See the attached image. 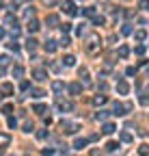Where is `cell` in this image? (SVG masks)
<instances>
[{
  "label": "cell",
  "mask_w": 149,
  "mask_h": 156,
  "mask_svg": "<svg viewBox=\"0 0 149 156\" xmlns=\"http://www.w3.org/2000/svg\"><path fill=\"white\" fill-rule=\"evenodd\" d=\"M59 46H61V48H67V46H71V39L67 37V35H63V39L59 41Z\"/></svg>",
  "instance_id": "f546056e"
},
{
  "label": "cell",
  "mask_w": 149,
  "mask_h": 156,
  "mask_svg": "<svg viewBox=\"0 0 149 156\" xmlns=\"http://www.w3.org/2000/svg\"><path fill=\"white\" fill-rule=\"evenodd\" d=\"M61 9H63L67 15H76V13H78V11H76V4H73L71 0H65V2L61 4Z\"/></svg>",
  "instance_id": "3957f363"
},
{
  "label": "cell",
  "mask_w": 149,
  "mask_h": 156,
  "mask_svg": "<svg viewBox=\"0 0 149 156\" xmlns=\"http://www.w3.org/2000/svg\"><path fill=\"white\" fill-rule=\"evenodd\" d=\"M13 76H15V78H22V76H24V67H22V65H15V67H13Z\"/></svg>",
  "instance_id": "83f0119b"
},
{
  "label": "cell",
  "mask_w": 149,
  "mask_h": 156,
  "mask_svg": "<svg viewBox=\"0 0 149 156\" xmlns=\"http://www.w3.org/2000/svg\"><path fill=\"white\" fill-rule=\"evenodd\" d=\"M141 104H143V106L149 104V98H147V96H141Z\"/></svg>",
  "instance_id": "c3c4849f"
},
{
  "label": "cell",
  "mask_w": 149,
  "mask_h": 156,
  "mask_svg": "<svg viewBox=\"0 0 149 156\" xmlns=\"http://www.w3.org/2000/svg\"><path fill=\"white\" fill-rule=\"evenodd\" d=\"M138 7H141V9H145V11H147V9H149V0H138Z\"/></svg>",
  "instance_id": "b9f144b4"
},
{
  "label": "cell",
  "mask_w": 149,
  "mask_h": 156,
  "mask_svg": "<svg viewBox=\"0 0 149 156\" xmlns=\"http://www.w3.org/2000/svg\"><path fill=\"white\" fill-rule=\"evenodd\" d=\"M33 78L39 80V82H43V80H48V72H45V69H35L33 72Z\"/></svg>",
  "instance_id": "52a82bcc"
},
{
  "label": "cell",
  "mask_w": 149,
  "mask_h": 156,
  "mask_svg": "<svg viewBox=\"0 0 149 156\" xmlns=\"http://www.w3.org/2000/svg\"><path fill=\"white\" fill-rule=\"evenodd\" d=\"M24 15H26V17H28V20H30V17L35 15V9H33V7H28V9H26V11H24Z\"/></svg>",
  "instance_id": "ab89813d"
},
{
  "label": "cell",
  "mask_w": 149,
  "mask_h": 156,
  "mask_svg": "<svg viewBox=\"0 0 149 156\" xmlns=\"http://www.w3.org/2000/svg\"><path fill=\"white\" fill-rule=\"evenodd\" d=\"M45 24H50V28H54V26L59 24V17H56V15H48V20H45Z\"/></svg>",
  "instance_id": "4316f807"
},
{
  "label": "cell",
  "mask_w": 149,
  "mask_h": 156,
  "mask_svg": "<svg viewBox=\"0 0 149 156\" xmlns=\"http://www.w3.org/2000/svg\"><path fill=\"white\" fill-rule=\"evenodd\" d=\"M106 102H108L106 96H95V98H93V104H95V106H102V104H106Z\"/></svg>",
  "instance_id": "7402d4cb"
},
{
  "label": "cell",
  "mask_w": 149,
  "mask_h": 156,
  "mask_svg": "<svg viewBox=\"0 0 149 156\" xmlns=\"http://www.w3.org/2000/svg\"><path fill=\"white\" fill-rule=\"evenodd\" d=\"M41 154H43V156H54V148H43Z\"/></svg>",
  "instance_id": "8d00e7d4"
},
{
  "label": "cell",
  "mask_w": 149,
  "mask_h": 156,
  "mask_svg": "<svg viewBox=\"0 0 149 156\" xmlns=\"http://www.w3.org/2000/svg\"><path fill=\"white\" fill-rule=\"evenodd\" d=\"M43 46H45V52H48V54H52L54 50L59 48V41H54V39H48V41H45Z\"/></svg>",
  "instance_id": "9c48e42d"
},
{
  "label": "cell",
  "mask_w": 149,
  "mask_h": 156,
  "mask_svg": "<svg viewBox=\"0 0 149 156\" xmlns=\"http://www.w3.org/2000/svg\"><path fill=\"white\" fill-rule=\"evenodd\" d=\"M67 89H69L71 96H80V93H82V85H80V82H71Z\"/></svg>",
  "instance_id": "ba28073f"
},
{
  "label": "cell",
  "mask_w": 149,
  "mask_h": 156,
  "mask_svg": "<svg viewBox=\"0 0 149 156\" xmlns=\"http://www.w3.org/2000/svg\"><path fill=\"white\" fill-rule=\"evenodd\" d=\"M147 91H149V87H147Z\"/></svg>",
  "instance_id": "db71d44e"
},
{
  "label": "cell",
  "mask_w": 149,
  "mask_h": 156,
  "mask_svg": "<svg viewBox=\"0 0 149 156\" xmlns=\"http://www.w3.org/2000/svg\"><path fill=\"white\" fill-rule=\"evenodd\" d=\"M121 33H123V35H130V33H132V28H130V24H123V28H121Z\"/></svg>",
  "instance_id": "bcb514c9"
},
{
  "label": "cell",
  "mask_w": 149,
  "mask_h": 156,
  "mask_svg": "<svg viewBox=\"0 0 149 156\" xmlns=\"http://www.w3.org/2000/svg\"><path fill=\"white\" fill-rule=\"evenodd\" d=\"M108 115H113V113H108V111H97V113H95V119H97V122H106Z\"/></svg>",
  "instance_id": "d6986e66"
},
{
  "label": "cell",
  "mask_w": 149,
  "mask_h": 156,
  "mask_svg": "<svg viewBox=\"0 0 149 156\" xmlns=\"http://www.w3.org/2000/svg\"><path fill=\"white\" fill-rule=\"evenodd\" d=\"M125 74H128V76H134V74H136V69H134V67H128V69H125Z\"/></svg>",
  "instance_id": "681fc988"
},
{
  "label": "cell",
  "mask_w": 149,
  "mask_h": 156,
  "mask_svg": "<svg viewBox=\"0 0 149 156\" xmlns=\"http://www.w3.org/2000/svg\"><path fill=\"white\" fill-rule=\"evenodd\" d=\"M9 63H11V59L7 57V54H0V72H4L9 67Z\"/></svg>",
  "instance_id": "4fadbf2b"
},
{
  "label": "cell",
  "mask_w": 149,
  "mask_h": 156,
  "mask_svg": "<svg viewBox=\"0 0 149 156\" xmlns=\"http://www.w3.org/2000/svg\"><path fill=\"white\" fill-rule=\"evenodd\" d=\"M119 137H121V141H123V143H132V141H134V137L130 134L128 130H121V134H119Z\"/></svg>",
  "instance_id": "e0dca14e"
},
{
  "label": "cell",
  "mask_w": 149,
  "mask_h": 156,
  "mask_svg": "<svg viewBox=\"0 0 149 156\" xmlns=\"http://www.w3.org/2000/svg\"><path fill=\"white\" fill-rule=\"evenodd\" d=\"M0 91H2L4 96H11L13 93V85H11V82H4V85L0 87Z\"/></svg>",
  "instance_id": "ffe728a7"
},
{
  "label": "cell",
  "mask_w": 149,
  "mask_h": 156,
  "mask_svg": "<svg viewBox=\"0 0 149 156\" xmlns=\"http://www.w3.org/2000/svg\"><path fill=\"white\" fill-rule=\"evenodd\" d=\"M128 91H130V85H128L125 80H119V82H117V93H119V96H125Z\"/></svg>",
  "instance_id": "8992f818"
},
{
  "label": "cell",
  "mask_w": 149,
  "mask_h": 156,
  "mask_svg": "<svg viewBox=\"0 0 149 156\" xmlns=\"http://www.w3.org/2000/svg\"><path fill=\"white\" fill-rule=\"evenodd\" d=\"M33 96H35V98H41V96H45V91H41V89H33Z\"/></svg>",
  "instance_id": "f6af8a7d"
},
{
  "label": "cell",
  "mask_w": 149,
  "mask_h": 156,
  "mask_svg": "<svg viewBox=\"0 0 149 156\" xmlns=\"http://www.w3.org/2000/svg\"><path fill=\"white\" fill-rule=\"evenodd\" d=\"M20 89H22V91H28V89H30V82H28V80H22Z\"/></svg>",
  "instance_id": "60d3db41"
},
{
  "label": "cell",
  "mask_w": 149,
  "mask_h": 156,
  "mask_svg": "<svg viewBox=\"0 0 149 156\" xmlns=\"http://www.w3.org/2000/svg\"><path fill=\"white\" fill-rule=\"evenodd\" d=\"M9 143H11V137L4 134V132H0V148H7Z\"/></svg>",
  "instance_id": "ac0fdd59"
},
{
  "label": "cell",
  "mask_w": 149,
  "mask_h": 156,
  "mask_svg": "<svg viewBox=\"0 0 149 156\" xmlns=\"http://www.w3.org/2000/svg\"><path fill=\"white\" fill-rule=\"evenodd\" d=\"M78 74H80L82 80H85V85H89V69H87V67H80V69H78Z\"/></svg>",
  "instance_id": "603a6c76"
},
{
  "label": "cell",
  "mask_w": 149,
  "mask_h": 156,
  "mask_svg": "<svg viewBox=\"0 0 149 156\" xmlns=\"http://www.w3.org/2000/svg\"><path fill=\"white\" fill-rule=\"evenodd\" d=\"M125 113H128L125 104H119V102H115V106H113V115H117V117H123Z\"/></svg>",
  "instance_id": "5b68a950"
},
{
  "label": "cell",
  "mask_w": 149,
  "mask_h": 156,
  "mask_svg": "<svg viewBox=\"0 0 149 156\" xmlns=\"http://www.w3.org/2000/svg\"><path fill=\"white\" fill-rule=\"evenodd\" d=\"M102 48V41H99V37H97V35H93V37H89V43H87V52H97Z\"/></svg>",
  "instance_id": "6da1fadb"
},
{
  "label": "cell",
  "mask_w": 149,
  "mask_h": 156,
  "mask_svg": "<svg viewBox=\"0 0 149 156\" xmlns=\"http://www.w3.org/2000/svg\"><path fill=\"white\" fill-rule=\"evenodd\" d=\"M7 124H9V128H15V126H17V119H15V117H11V115H9V119H7Z\"/></svg>",
  "instance_id": "d590c367"
},
{
  "label": "cell",
  "mask_w": 149,
  "mask_h": 156,
  "mask_svg": "<svg viewBox=\"0 0 149 156\" xmlns=\"http://www.w3.org/2000/svg\"><path fill=\"white\" fill-rule=\"evenodd\" d=\"M134 52L138 54V57H141V54H145V46H136V48H134Z\"/></svg>",
  "instance_id": "7bdbcfd3"
},
{
  "label": "cell",
  "mask_w": 149,
  "mask_h": 156,
  "mask_svg": "<svg viewBox=\"0 0 149 156\" xmlns=\"http://www.w3.org/2000/svg\"><path fill=\"white\" fill-rule=\"evenodd\" d=\"M61 128L65 130V134H76V132L80 130V126H78V124H73V122H65V119L61 122Z\"/></svg>",
  "instance_id": "7a4b0ae2"
},
{
  "label": "cell",
  "mask_w": 149,
  "mask_h": 156,
  "mask_svg": "<svg viewBox=\"0 0 149 156\" xmlns=\"http://www.w3.org/2000/svg\"><path fill=\"white\" fill-rule=\"evenodd\" d=\"M4 24H7V26H11V28H13V26L17 24V20H15V15H13V13H9V15L4 17Z\"/></svg>",
  "instance_id": "cb8c5ba5"
},
{
  "label": "cell",
  "mask_w": 149,
  "mask_h": 156,
  "mask_svg": "<svg viewBox=\"0 0 149 156\" xmlns=\"http://www.w3.org/2000/svg\"><path fill=\"white\" fill-rule=\"evenodd\" d=\"M76 35H78V37H82V35H85V24H80L78 28H76Z\"/></svg>",
  "instance_id": "ee69618b"
},
{
  "label": "cell",
  "mask_w": 149,
  "mask_h": 156,
  "mask_svg": "<svg viewBox=\"0 0 149 156\" xmlns=\"http://www.w3.org/2000/svg\"><path fill=\"white\" fill-rule=\"evenodd\" d=\"M37 43H39V41H37L35 37H28V39H26V48H28V52H35Z\"/></svg>",
  "instance_id": "2e32d148"
},
{
  "label": "cell",
  "mask_w": 149,
  "mask_h": 156,
  "mask_svg": "<svg viewBox=\"0 0 149 156\" xmlns=\"http://www.w3.org/2000/svg\"><path fill=\"white\" fill-rule=\"evenodd\" d=\"M117 57H119V59H128V57H130V48H128L125 43H123V46H119V50H117Z\"/></svg>",
  "instance_id": "30bf717a"
},
{
  "label": "cell",
  "mask_w": 149,
  "mask_h": 156,
  "mask_svg": "<svg viewBox=\"0 0 149 156\" xmlns=\"http://www.w3.org/2000/svg\"><path fill=\"white\" fill-rule=\"evenodd\" d=\"M138 154H141V156H149V145H147V143H143L141 148H138Z\"/></svg>",
  "instance_id": "1f68e13d"
},
{
  "label": "cell",
  "mask_w": 149,
  "mask_h": 156,
  "mask_svg": "<svg viewBox=\"0 0 149 156\" xmlns=\"http://www.w3.org/2000/svg\"><path fill=\"white\" fill-rule=\"evenodd\" d=\"M87 143H89V139H82V137H78V139L73 141V148H76V150H82V148H87Z\"/></svg>",
  "instance_id": "5bb4252c"
},
{
  "label": "cell",
  "mask_w": 149,
  "mask_h": 156,
  "mask_svg": "<svg viewBox=\"0 0 149 156\" xmlns=\"http://www.w3.org/2000/svg\"><path fill=\"white\" fill-rule=\"evenodd\" d=\"M22 2H30V0H22Z\"/></svg>",
  "instance_id": "f5cc1de1"
},
{
  "label": "cell",
  "mask_w": 149,
  "mask_h": 156,
  "mask_svg": "<svg viewBox=\"0 0 149 156\" xmlns=\"http://www.w3.org/2000/svg\"><path fill=\"white\" fill-rule=\"evenodd\" d=\"M56 108H59V111H63V113H69V111H73V104L67 102V100H59V102H56Z\"/></svg>",
  "instance_id": "277c9868"
},
{
  "label": "cell",
  "mask_w": 149,
  "mask_h": 156,
  "mask_svg": "<svg viewBox=\"0 0 149 156\" xmlns=\"http://www.w3.org/2000/svg\"><path fill=\"white\" fill-rule=\"evenodd\" d=\"M134 39H136V41H145V39H147V31H143V28L136 31V33H134Z\"/></svg>",
  "instance_id": "d4e9b609"
},
{
  "label": "cell",
  "mask_w": 149,
  "mask_h": 156,
  "mask_svg": "<svg viewBox=\"0 0 149 156\" xmlns=\"http://www.w3.org/2000/svg\"><path fill=\"white\" fill-rule=\"evenodd\" d=\"M106 22V17L104 15H93V24H97V26H102V24H104Z\"/></svg>",
  "instance_id": "4dcf8cb0"
},
{
  "label": "cell",
  "mask_w": 149,
  "mask_h": 156,
  "mask_svg": "<svg viewBox=\"0 0 149 156\" xmlns=\"http://www.w3.org/2000/svg\"><path fill=\"white\" fill-rule=\"evenodd\" d=\"M33 111H35L37 115H43L45 111H48V106H45V104H35V106H33Z\"/></svg>",
  "instance_id": "484cf974"
},
{
  "label": "cell",
  "mask_w": 149,
  "mask_h": 156,
  "mask_svg": "<svg viewBox=\"0 0 149 156\" xmlns=\"http://www.w3.org/2000/svg\"><path fill=\"white\" fill-rule=\"evenodd\" d=\"M61 31H63V33H69V31H71V24H63Z\"/></svg>",
  "instance_id": "7dc6e473"
},
{
  "label": "cell",
  "mask_w": 149,
  "mask_h": 156,
  "mask_svg": "<svg viewBox=\"0 0 149 156\" xmlns=\"http://www.w3.org/2000/svg\"><path fill=\"white\" fill-rule=\"evenodd\" d=\"M0 7H2V4H0Z\"/></svg>",
  "instance_id": "11a10c76"
},
{
  "label": "cell",
  "mask_w": 149,
  "mask_h": 156,
  "mask_svg": "<svg viewBox=\"0 0 149 156\" xmlns=\"http://www.w3.org/2000/svg\"><path fill=\"white\" fill-rule=\"evenodd\" d=\"M63 89H65V85H63L61 80H54V82H52V91H54V93H61Z\"/></svg>",
  "instance_id": "44dd1931"
},
{
  "label": "cell",
  "mask_w": 149,
  "mask_h": 156,
  "mask_svg": "<svg viewBox=\"0 0 149 156\" xmlns=\"http://www.w3.org/2000/svg\"><path fill=\"white\" fill-rule=\"evenodd\" d=\"M7 48H9V50H13V52H17V50H20V43H17L15 39H11V41L7 43Z\"/></svg>",
  "instance_id": "f1b7e54d"
},
{
  "label": "cell",
  "mask_w": 149,
  "mask_h": 156,
  "mask_svg": "<svg viewBox=\"0 0 149 156\" xmlns=\"http://www.w3.org/2000/svg\"><path fill=\"white\" fill-rule=\"evenodd\" d=\"M63 65H65V67H73V65H76V57H73V54L63 57Z\"/></svg>",
  "instance_id": "7c38bea8"
},
{
  "label": "cell",
  "mask_w": 149,
  "mask_h": 156,
  "mask_svg": "<svg viewBox=\"0 0 149 156\" xmlns=\"http://www.w3.org/2000/svg\"><path fill=\"white\" fill-rule=\"evenodd\" d=\"M115 130H117V126H115V124H110V122H106L104 128H102V132H104V134H113Z\"/></svg>",
  "instance_id": "9a60e30c"
},
{
  "label": "cell",
  "mask_w": 149,
  "mask_h": 156,
  "mask_svg": "<svg viewBox=\"0 0 149 156\" xmlns=\"http://www.w3.org/2000/svg\"><path fill=\"white\" fill-rule=\"evenodd\" d=\"M2 37H4V31H2V28H0V39H2Z\"/></svg>",
  "instance_id": "816d5d0a"
},
{
  "label": "cell",
  "mask_w": 149,
  "mask_h": 156,
  "mask_svg": "<svg viewBox=\"0 0 149 156\" xmlns=\"http://www.w3.org/2000/svg\"><path fill=\"white\" fill-rule=\"evenodd\" d=\"M106 150H108V152H115V150H119V143H115V141H108V143H106Z\"/></svg>",
  "instance_id": "d6a6232c"
},
{
  "label": "cell",
  "mask_w": 149,
  "mask_h": 156,
  "mask_svg": "<svg viewBox=\"0 0 149 156\" xmlns=\"http://www.w3.org/2000/svg\"><path fill=\"white\" fill-rule=\"evenodd\" d=\"M37 139H48V130H39V132H37Z\"/></svg>",
  "instance_id": "f35d334b"
},
{
  "label": "cell",
  "mask_w": 149,
  "mask_h": 156,
  "mask_svg": "<svg viewBox=\"0 0 149 156\" xmlns=\"http://www.w3.org/2000/svg\"><path fill=\"white\" fill-rule=\"evenodd\" d=\"M33 130H35V126L30 122H24V132H33Z\"/></svg>",
  "instance_id": "74e56055"
},
{
  "label": "cell",
  "mask_w": 149,
  "mask_h": 156,
  "mask_svg": "<svg viewBox=\"0 0 149 156\" xmlns=\"http://www.w3.org/2000/svg\"><path fill=\"white\" fill-rule=\"evenodd\" d=\"M82 13H85V15H89V17H93V15H95V7H87Z\"/></svg>",
  "instance_id": "836d02e7"
},
{
  "label": "cell",
  "mask_w": 149,
  "mask_h": 156,
  "mask_svg": "<svg viewBox=\"0 0 149 156\" xmlns=\"http://www.w3.org/2000/svg\"><path fill=\"white\" fill-rule=\"evenodd\" d=\"M59 2V0H45V4H48V7H52V4H56Z\"/></svg>",
  "instance_id": "f907efd6"
},
{
  "label": "cell",
  "mask_w": 149,
  "mask_h": 156,
  "mask_svg": "<svg viewBox=\"0 0 149 156\" xmlns=\"http://www.w3.org/2000/svg\"><path fill=\"white\" fill-rule=\"evenodd\" d=\"M11 111H13V104H4L2 106V115H11Z\"/></svg>",
  "instance_id": "e575fe53"
},
{
  "label": "cell",
  "mask_w": 149,
  "mask_h": 156,
  "mask_svg": "<svg viewBox=\"0 0 149 156\" xmlns=\"http://www.w3.org/2000/svg\"><path fill=\"white\" fill-rule=\"evenodd\" d=\"M26 28H28V33H37V31H39V22H37L35 17H30L28 24H26Z\"/></svg>",
  "instance_id": "8fae6325"
}]
</instances>
